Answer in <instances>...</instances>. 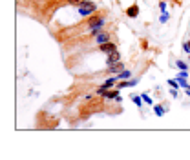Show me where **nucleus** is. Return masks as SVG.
<instances>
[{
  "label": "nucleus",
  "instance_id": "nucleus-10",
  "mask_svg": "<svg viewBox=\"0 0 190 160\" xmlns=\"http://www.w3.org/2000/svg\"><path fill=\"white\" fill-rule=\"evenodd\" d=\"M133 102H135L137 106H139V104H141V98H139V97H133Z\"/></svg>",
  "mask_w": 190,
  "mask_h": 160
},
{
  "label": "nucleus",
  "instance_id": "nucleus-6",
  "mask_svg": "<svg viewBox=\"0 0 190 160\" xmlns=\"http://www.w3.org/2000/svg\"><path fill=\"white\" fill-rule=\"evenodd\" d=\"M128 15H130V17H135V15H137V7H135V6H132V7L128 9Z\"/></svg>",
  "mask_w": 190,
  "mask_h": 160
},
{
  "label": "nucleus",
  "instance_id": "nucleus-9",
  "mask_svg": "<svg viewBox=\"0 0 190 160\" xmlns=\"http://www.w3.org/2000/svg\"><path fill=\"white\" fill-rule=\"evenodd\" d=\"M113 82H115V80H113V78H110V80H106V82H104V86L110 87V86H113Z\"/></svg>",
  "mask_w": 190,
  "mask_h": 160
},
{
  "label": "nucleus",
  "instance_id": "nucleus-8",
  "mask_svg": "<svg viewBox=\"0 0 190 160\" xmlns=\"http://www.w3.org/2000/svg\"><path fill=\"white\" fill-rule=\"evenodd\" d=\"M130 77V71H121V75H119V78H128Z\"/></svg>",
  "mask_w": 190,
  "mask_h": 160
},
{
  "label": "nucleus",
  "instance_id": "nucleus-4",
  "mask_svg": "<svg viewBox=\"0 0 190 160\" xmlns=\"http://www.w3.org/2000/svg\"><path fill=\"white\" fill-rule=\"evenodd\" d=\"M108 69H110V73L123 71V64H121V62H117V64H113V66H108Z\"/></svg>",
  "mask_w": 190,
  "mask_h": 160
},
{
  "label": "nucleus",
  "instance_id": "nucleus-1",
  "mask_svg": "<svg viewBox=\"0 0 190 160\" xmlns=\"http://www.w3.org/2000/svg\"><path fill=\"white\" fill-rule=\"evenodd\" d=\"M95 11V4L93 2H81V7H79V13L82 15V17H86V15L93 13Z\"/></svg>",
  "mask_w": 190,
  "mask_h": 160
},
{
  "label": "nucleus",
  "instance_id": "nucleus-7",
  "mask_svg": "<svg viewBox=\"0 0 190 160\" xmlns=\"http://www.w3.org/2000/svg\"><path fill=\"white\" fill-rule=\"evenodd\" d=\"M104 97H106V98H115V97H117V93H115V91H112V93L106 91V93H104Z\"/></svg>",
  "mask_w": 190,
  "mask_h": 160
},
{
  "label": "nucleus",
  "instance_id": "nucleus-3",
  "mask_svg": "<svg viewBox=\"0 0 190 160\" xmlns=\"http://www.w3.org/2000/svg\"><path fill=\"white\" fill-rule=\"evenodd\" d=\"M101 51H104V53H113L115 51V46H113L112 42H104V44H101Z\"/></svg>",
  "mask_w": 190,
  "mask_h": 160
},
{
  "label": "nucleus",
  "instance_id": "nucleus-11",
  "mask_svg": "<svg viewBox=\"0 0 190 160\" xmlns=\"http://www.w3.org/2000/svg\"><path fill=\"white\" fill-rule=\"evenodd\" d=\"M68 2H69V4H81L82 0H68Z\"/></svg>",
  "mask_w": 190,
  "mask_h": 160
},
{
  "label": "nucleus",
  "instance_id": "nucleus-2",
  "mask_svg": "<svg viewBox=\"0 0 190 160\" xmlns=\"http://www.w3.org/2000/svg\"><path fill=\"white\" fill-rule=\"evenodd\" d=\"M119 60H121V55H119V51L115 49L113 53H110V55H108V60H106V62H108V66H113V64H117V62H119Z\"/></svg>",
  "mask_w": 190,
  "mask_h": 160
},
{
  "label": "nucleus",
  "instance_id": "nucleus-5",
  "mask_svg": "<svg viewBox=\"0 0 190 160\" xmlns=\"http://www.w3.org/2000/svg\"><path fill=\"white\" fill-rule=\"evenodd\" d=\"M108 38H110V35H108V33H102V35H99V37H97V42H99V44H104Z\"/></svg>",
  "mask_w": 190,
  "mask_h": 160
},
{
  "label": "nucleus",
  "instance_id": "nucleus-12",
  "mask_svg": "<svg viewBox=\"0 0 190 160\" xmlns=\"http://www.w3.org/2000/svg\"><path fill=\"white\" fill-rule=\"evenodd\" d=\"M185 49H187V51H190V42L187 44V46H185Z\"/></svg>",
  "mask_w": 190,
  "mask_h": 160
}]
</instances>
